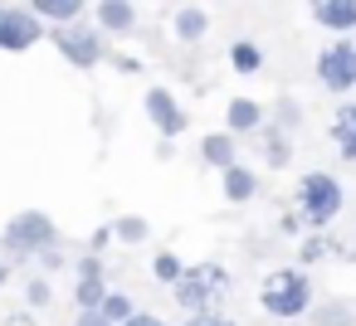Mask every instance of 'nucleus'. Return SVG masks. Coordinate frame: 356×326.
<instances>
[{
    "label": "nucleus",
    "instance_id": "obj_33",
    "mask_svg": "<svg viewBox=\"0 0 356 326\" xmlns=\"http://www.w3.org/2000/svg\"><path fill=\"white\" fill-rule=\"evenodd\" d=\"M108 243H113V229H108V224H103V229H98V234H93V239H88V253H103V248H108Z\"/></svg>",
    "mask_w": 356,
    "mask_h": 326
},
{
    "label": "nucleus",
    "instance_id": "obj_27",
    "mask_svg": "<svg viewBox=\"0 0 356 326\" xmlns=\"http://www.w3.org/2000/svg\"><path fill=\"white\" fill-rule=\"evenodd\" d=\"M74 277H108V263H103V253H83V258L74 263Z\"/></svg>",
    "mask_w": 356,
    "mask_h": 326
},
{
    "label": "nucleus",
    "instance_id": "obj_34",
    "mask_svg": "<svg viewBox=\"0 0 356 326\" xmlns=\"http://www.w3.org/2000/svg\"><path fill=\"white\" fill-rule=\"evenodd\" d=\"M74 326H113V321H108L103 311H79V316H74Z\"/></svg>",
    "mask_w": 356,
    "mask_h": 326
},
{
    "label": "nucleus",
    "instance_id": "obj_26",
    "mask_svg": "<svg viewBox=\"0 0 356 326\" xmlns=\"http://www.w3.org/2000/svg\"><path fill=\"white\" fill-rule=\"evenodd\" d=\"M49 302H54V282H49L44 273L30 277V282H25V307H49Z\"/></svg>",
    "mask_w": 356,
    "mask_h": 326
},
{
    "label": "nucleus",
    "instance_id": "obj_22",
    "mask_svg": "<svg viewBox=\"0 0 356 326\" xmlns=\"http://www.w3.org/2000/svg\"><path fill=\"white\" fill-rule=\"evenodd\" d=\"M108 297V277H74V307L79 311H98Z\"/></svg>",
    "mask_w": 356,
    "mask_h": 326
},
{
    "label": "nucleus",
    "instance_id": "obj_5",
    "mask_svg": "<svg viewBox=\"0 0 356 326\" xmlns=\"http://www.w3.org/2000/svg\"><path fill=\"white\" fill-rule=\"evenodd\" d=\"M54 49L74 64V69H98L108 59V35L98 25H83V20H69V25H54Z\"/></svg>",
    "mask_w": 356,
    "mask_h": 326
},
{
    "label": "nucleus",
    "instance_id": "obj_6",
    "mask_svg": "<svg viewBox=\"0 0 356 326\" xmlns=\"http://www.w3.org/2000/svg\"><path fill=\"white\" fill-rule=\"evenodd\" d=\"M44 40V20L30 6H0V54H30Z\"/></svg>",
    "mask_w": 356,
    "mask_h": 326
},
{
    "label": "nucleus",
    "instance_id": "obj_3",
    "mask_svg": "<svg viewBox=\"0 0 356 326\" xmlns=\"http://www.w3.org/2000/svg\"><path fill=\"white\" fill-rule=\"evenodd\" d=\"M0 248H6L10 263L40 258L44 248H59V224H54V214H44V209H20V214H10V224L0 229Z\"/></svg>",
    "mask_w": 356,
    "mask_h": 326
},
{
    "label": "nucleus",
    "instance_id": "obj_8",
    "mask_svg": "<svg viewBox=\"0 0 356 326\" xmlns=\"http://www.w3.org/2000/svg\"><path fill=\"white\" fill-rule=\"evenodd\" d=\"M142 108H147V122L156 127V137H166V141H176L191 127V117H186V108H181V98L171 88H147Z\"/></svg>",
    "mask_w": 356,
    "mask_h": 326
},
{
    "label": "nucleus",
    "instance_id": "obj_15",
    "mask_svg": "<svg viewBox=\"0 0 356 326\" xmlns=\"http://www.w3.org/2000/svg\"><path fill=\"white\" fill-rule=\"evenodd\" d=\"M341 253V243L327 234V229H307L302 239H298V268H317V263H327V258H337Z\"/></svg>",
    "mask_w": 356,
    "mask_h": 326
},
{
    "label": "nucleus",
    "instance_id": "obj_35",
    "mask_svg": "<svg viewBox=\"0 0 356 326\" xmlns=\"http://www.w3.org/2000/svg\"><path fill=\"white\" fill-rule=\"evenodd\" d=\"M10 282V258H0V287Z\"/></svg>",
    "mask_w": 356,
    "mask_h": 326
},
{
    "label": "nucleus",
    "instance_id": "obj_23",
    "mask_svg": "<svg viewBox=\"0 0 356 326\" xmlns=\"http://www.w3.org/2000/svg\"><path fill=\"white\" fill-rule=\"evenodd\" d=\"M186 268H191V263H186L181 253H156V258H152V277H156L161 287H176V282L186 277Z\"/></svg>",
    "mask_w": 356,
    "mask_h": 326
},
{
    "label": "nucleus",
    "instance_id": "obj_25",
    "mask_svg": "<svg viewBox=\"0 0 356 326\" xmlns=\"http://www.w3.org/2000/svg\"><path fill=\"white\" fill-rule=\"evenodd\" d=\"M98 311H103L113 326H122V321L137 311V302H132V292H113V287H108V297H103V307H98Z\"/></svg>",
    "mask_w": 356,
    "mask_h": 326
},
{
    "label": "nucleus",
    "instance_id": "obj_4",
    "mask_svg": "<svg viewBox=\"0 0 356 326\" xmlns=\"http://www.w3.org/2000/svg\"><path fill=\"white\" fill-rule=\"evenodd\" d=\"M225 292H229V268H225V263H191L186 277L171 287L176 307H181L186 316H195V311H215Z\"/></svg>",
    "mask_w": 356,
    "mask_h": 326
},
{
    "label": "nucleus",
    "instance_id": "obj_2",
    "mask_svg": "<svg viewBox=\"0 0 356 326\" xmlns=\"http://www.w3.org/2000/svg\"><path fill=\"white\" fill-rule=\"evenodd\" d=\"M293 209L302 214L307 229H332L346 209V190L332 171H307L298 175V190H293Z\"/></svg>",
    "mask_w": 356,
    "mask_h": 326
},
{
    "label": "nucleus",
    "instance_id": "obj_16",
    "mask_svg": "<svg viewBox=\"0 0 356 326\" xmlns=\"http://www.w3.org/2000/svg\"><path fill=\"white\" fill-rule=\"evenodd\" d=\"M171 35H176L181 44H200V40L210 35V10H200V6H181V10L171 15Z\"/></svg>",
    "mask_w": 356,
    "mask_h": 326
},
{
    "label": "nucleus",
    "instance_id": "obj_21",
    "mask_svg": "<svg viewBox=\"0 0 356 326\" xmlns=\"http://www.w3.org/2000/svg\"><path fill=\"white\" fill-rule=\"evenodd\" d=\"M108 229H113L118 243H147L152 239V224L142 214H118V219H108Z\"/></svg>",
    "mask_w": 356,
    "mask_h": 326
},
{
    "label": "nucleus",
    "instance_id": "obj_13",
    "mask_svg": "<svg viewBox=\"0 0 356 326\" xmlns=\"http://www.w3.org/2000/svg\"><path fill=\"white\" fill-rule=\"evenodd\" d=\"M220 190H225L229 205H249V200L259 195V175H254V166L234 161L229 171H220Z\"/></svg>",
    "mask_w": 356,
    "mask_h": 326
},
{
    "label": "nucleus",
    "instance_id": "obj_19",
    "mask_svg": "<svg viewBox=\"0 0 356 326\" xmlns=\"http://www.w3.org/2000/svg\"><path fill=\"white\" fill-rule=\"evenodd\" d=\"M229 69L244 74V78L264 74V49H259L254 40H234V44H229Z\"/></svg>",
    "mask_w": 356,
    "mask_h": 326
},
{
    "label": "nucleus",
    "instance_id": "obj_14",
    "mask_svg": "<svg viewBox=\"0 0 356 326\" xmlns=\"http://www.w3.org/2000/svg\"><path fill=\"white\" fill-rule=\"evenodd\" d=\"M200 161H205L210 171H229V166L239 161V137H229V132L200 137Z\"/></svg>",
    "mask_w": 356,
    "mask_h": 326
},
{
    "label": "nucleus",
    "instance_id": "obj_28",
    "mask_svg": "<svg viewBox=\"0 0 356 326\" xmlns=\"http://www.w3.org/2000/svg\"><path fill=\"white\" fill-rule=\"evenodd\" d=\"M278 234H283V239H302V234H307L302 214H298V209H293V214H278Z\"/></svg>",
    "mask_w": 356,
    "mask_h": 326
},
{
    "label": "nucleus",
    "instance_id": "obj_9",
    "mask_svg": "<svg viewBox=\"0 0 356 326\" xmlns=\"http://www.w3.org/2000/svg\"><path fill=\"white\" fill-rule=\"evenodd\" d=\"M264 122H268V108L259 98H229L225 103V132L229 137H254Z\"/></svg>",
    "mask_w": 356,
    "mask_h": 326
},
{
    "label": "nucleus",
    "instance_id": "obj_12",
    "mask_svg": "<svg viewBox=\"0 0 356 326\" xmlns=\"http://www.w3.org/2000/svg\"><path fill=\"white\" fill-rule=\"evenodd\" d=\"M254 141H259V151H264V166L268 171H288V161H293V137L288 132H278V127H259L254 132Z\"/></svg>",
    "mask_w": 356,
    "mask_h": 326
},
{
    "label": "nucleus",
    "instance_id": "obj_17",
    "mask_svg": "<svg viewBox=\"0 0 356 326\" xmlns=\"http://www.w3.org/2000/svg\"><path fill=\"white\" fill-rule=\"evenodd\" d=\"M332 146L341 161H356V103H341L332 112Z\"/></svg>",
    "mask_w": 356,
    "mask_h": 326
},
{
    "label": "nucleus",
    "instance_id": "obj_29",
    "mask_svg": "<svg viewBox=\"0 0 356 326\" xmlns=\"http://www.w3.org/2000/svg\"><path fill=\"white\" fill-rule=\"evenodd\" d=\"M186 326H234V321L215 307V311H195V316H186Z\"/></svg>",
    "mask_w": 356,
    "mask_h": 326
},
{
    "label": "nucleus",
    "instance_id": "obj_31",
    "mask_svg": "<svg viewBox=\"0 0 356 326\" xmlns=\"http://www.w3.org/2000/svg\"><path fill=\"white\" fill-rule=\"evenodd\" d=\"M108 59H113L118 74H142V59H132V54H108Z\"/></svg>",
    "mask_w": 356,
    "mask_h": 326
},
{
    "label": "nucleus",
    "instance_id": "obj_10",
    "mask_svg": "<svg viewBox=\"0 0 356 326\" xmlns=\"http://www.w3.org/2000/svg\"><path fill=\"white\" fill-rule=\"evenodd\" d=\"M307 10H312V20L322 30H332L341 40L356 30V0H307Z\"/></svg>",
    "mask_w": 356,
    "mask_h": 326
},
{
    "label": "nucleus",
    "instance_id": "obj_24",
    "mask_svg": "<svg viewBox=\"0 0 356 326\" xmlns=\"http://www.w3.org/2000/svg\"><path fill=\"white\" fill-rule=\"evenodd\" d=\"M268 127H278V132H288V137H293V132L302 127V108H298L293 98H278V103H273V112H268Z\"/></svg>",
    "mask_w": 356,
    "mask_h": 326
},
{
    "label": "nucleus",
    "instance_id": "obj_32",
    "mask_svg": "<svg viewBox=\"0 0 356 326\" xmlns=\"http://www.w3.org/2000/svg\"><path fill=\"white\" fill-rule=\"evenodd\" d=\"M40 268H44V273H59V268H64V253H59V248H44V253H40Z\"/></svg>",
    "mask_w": 356,
    "mask_h": 326
},
{
    "label": "nucleus",
    "instance_id": "obj_30",
    "mask_svg": "<svg viewBox=\"0 0 356 326\" xmlns=\"http://www.w3.org/2000/svg\"><path fill=\"white\" fill-rule=\"evenodd\" d=\"M122 326H171V321H166V316H156V311H142V307H137Z\"/></svg>",
    "mask_w": 356,
    "mask_h": 326
},
{
    "label": "nucleus",
    "instance_id": "obj_1",
    "mask_svg": "<svg viewBox=\"0 0 356 326\" xmlns=\"http://www.w3.org/2000/svg\"><path fill=\"white\" fill-rule=\"evenodd\" d=\"M312 302H317V292H312L307 268H288V263H283V268H273V273L259 282V307H264L268 316H278V321L307 316Z\"/></svg>",
    "mask_w": 356,
    "mask_h": 326
},
{
    "label": "nucleus",
    "instance_id": "obj_20",
    "mask_svg": "<svg viewBox=\"0 0 356 326\" xmlns=\"http://www.w3.org/2000/svg\"><path fill=\"white\" fill-rule=\"evenodd\" d=\"M83 6H88V0H30V10H35L40 20H54V25L79 20V15H83Z\"/></svg>",
    "mask_w": 356,
    "mask_h": 326
},
{
    "label": "nucleus",
    "instance_id": "obj_18",
    "mask_svg": "<svg viewBox=\"0 0 356 326\" xmlns=\"http://www.w3.org/2000/svg\"><path fill=\"white\" fill-rule=\"evenodd\" d=\"M307 321H312V326H356V302H351V297H327V302H312Z\"/></svg>",
    "mask_w": 356,
    "mask_h": 326
},
{
    "label": "nucleus",
    "instance_id": "obj_7",
    "mask_svg": "<svg viewBox=\"0 0 356 326\" xmlns=\"http://www.w3.org/2000/svg\"><path fill=\"white\" fill-rule=\"evenodd\" d=\"M317 83L327 93H356V40H337L317 54Z\"/></svg>",
    "mask_w": 356,
    "mask_h": 326
},
{
    "label": "nucleus",
    "instance_id": "obj_11",
    "mask_svg": "<svg viewBox=\"0 0 356 326\" xmlns=\"http://www.w3.org/2000/svg\"><path fill=\"white\" fill-rule=\"evenodd\" d=\"M93 25L103 35H132L137 30V0H98V6H93Z\"/></svg>",
    "mask_w": 356,
    "mask_h": 326
}]
</instances>
